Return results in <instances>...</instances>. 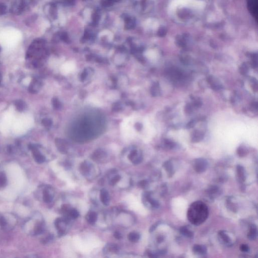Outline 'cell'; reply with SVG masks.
<instances>
[{
    "label": "cell",
    "instance_id": "cell-1",
    "mask_svg": "<svg viewBox=\"0 0 258 258\" xmlns=\"http://www.w3.org/2000/svg\"><path fill=\"white\" fill-rule=\"evenodd\" d=\"M209 209L204 202L198 201L193 202L187 212V218L191 224L198 226L207 220L209 216Z\"/></svg>",
    "mask_w": 258,
    "mask_h": 258
},
{
    "label": "cell",
    "instance_id": "cell-2",
    "mask_svg": "<svg viewBox=\"0 0 258 258\" xmlns=\"http://www.w3.org/2000/svg\"><path fill=\"white\" fill-rule=\"evenodd\" d=\"M121 132L127 137H132L135 133L133 127V118L130 117L125 118L121 123Z\"/></svg>",
    "mask_w": 258,
    "mask_h": 258
},
{
    "label": "cell",
    "instance_id": "cell-3",
    "mask_svg": "<svg viewBox=\"0 0 258 258\" xmlns=\"http://www.w3.org/2000/svg\"><path fill=\"white\" fill-rule=\"evenodd\" d=\"M193 167L197 173L199 174L204 173L208 167V162L206 159L203 158H197L194 161Z\"/></svg>",
    "mask_w": 258,
    "mask_h": 258
},
{
    "label": "cell",
    "instance_id": "cell-4",
    "mask_svg": "<svg viewBox=\"0 0 258 258\" xmlns=\"http://www.w3.org/2000/svg\"><path fill=\"white\" fill-rule=\"evenodd\" d=\"M247 3L249 12L257 22L258 18V0H247Z\"/></svg>",
    "mask_w": 258,
    "mask_h": 258
},
{
    "label": "cell",
    "instance_id": "cell-5",
    "mask_svg": "<svg viewBox=\"0 0 258 258\" xmlns=\"http://www.w3.org/2000/svg\"><path fill=\"white\" fill-rule=\"evenodd\" d=\"M29 148L32 151L34 160L37 163L41 164L45 161V157L42 155V154H41L39 150L35 146H34L33 145H30L29 146Z\"/></svg>",
    "mask_w": 258,
    "mask_h": 258
},
{
    "label": "cell",
    "instance_id": "cell-6",
    "mask_svg": "<svg viewBox=\"0 0 258 258\" xmlns=\"http://www.w3.org/2000/svg\"><path fill=\"white\" fill-rule=\"evenodd\" d=\"M76 69V65L74 63L69 61L63 65L61 67V72L62 74L67 75L74 71Z\"/></svg>",
    "mask_w": 258,
    "mask_h": 258
},
{
    "label": "cell",
    "instance_id": "cell-7",
    "mask_svg": "<svg viewBox=\"0 0 258 258\" xmlns=\"http://www.w3.org/2000/svg\"><path fill=\"white\" fill-rule=\"evenodd\" d=\"M236 178L238 182L242 185L246 180V171L244 167L241 165H238L236 167Z\"/></svg>",
    "mask_w": 258,
    "mask_h": 258
},
{
    "label": "cell",
    "instance_id": "cell-8",
    "mask_svg": "<svg viewBox=\"0 0 258 258\" xmlns=\"http://www.w3.org/2000/svg\"><path fill=\"white\" fill-rule=\"evenodd\" d=\"M144 198L145 201L148 203L150 207L152 208L157 209L159 207V204L158 202L153 199L151 197V194L150 192H146L144 194Z\"/></svg>",
    "mask_w": 258,
    "mask_h": 258
},
{
    "label": "cell",
    "instance_id": "cell-9",
    "mask_svg": "<svg viewBox=\"0 0 258 258\" xmlns=\"http://www.w3.org/2000/svg\"><path fill=\"white\" fill-rule=\"evenodd\" d=\"M218 236L221 242H222L225 246H231L232 244V239L224 230L220 231L218 233Z\"/></svg>",
    "mask_w": 258,
    "mask_h": 258
},
{
    "label": "cell",
    "instance_id": "cell-10",
    "mask_svg": "<svg viewBox=\"0 0 258 258\" xmlns=\"http://www.w3.org/2000/svg\"><path fill=\"white\" fill-rule=\"evenodd\" d=\"M66 224V220L60 218L57 219L55 221L54 225L56 226V229H58V234L60 236H62L65 233Z\"/></svg>",
    "mask_w": 258,
    "mask_h": 258
},
{
    "label": "cell",
    "instance_id": "cell-11",
    "mask_svg": "<svg viewBox=\"0 0 258 258\" xmlns=\"http://www.w3.org/2000/svg\"><path fill=\"white\" fill-rule=\"evenodd\" d=\"M206 192L209 197H210L211 199H214L215 198L218 196L219 194H220V189L216 186H211L209 187Z\"/></svg>",
    "mask_w": 258,
    "mask_h": 258
},
{
    "label": "cell",
    "instance_id": "cell-12",
    "mask_svg": "<svg viewBox=\"0 0 258 258\" xmlns=\"http://www.w3.org/2000/svg\"><path fill=\"white\" fill-rule=\"evenodd\" d=\"M193 251L195 254L200 256L205 255L207 253V249L204 245L201 244H195L193 246Z\"/></svg>",
    "mask_w": 258,
    "mask_h": 258
},
{
    "label": "cell",
    "instance_id": "cell-13",
    "mask_svg": "<svg viewBox=\"0 0 258 258\" xmlns=\"http://www.w3.org/2000/svg\"><path fill=\"white\" fill-rule=\"evenodd\" d=\"M100 198L101 202L103 205L105 206L109 205L110 202V198H109V192L107 190L103 189L100 191Z\"/></svg>",
    "mask_w": 258,
    "mask_h": 258
},
{
    "label": "cell",
    "instance_id": "cell-14",
    "mask_svg": "<svg viewBox=\"0 0 258 258\" xmlns=\"http://www.w3.org/2000/svg\"><path fill=\"white\" fill-rule=\"evenodd\" d=\"M257 234H258V230H257V227L254 224L250 225L249 227V230L247 233V238L250 241H253L256 239L257 238Z\"/></svg>",
    "mask_w": 258,
    "mask_h": 258
},
{
    "label": "cell",
    "instance_id": "cell-15",
    "mask_svg": "<svg viewBox=\"0 0 258 258\" xmlns=\"http://www.w3.org/2000/svg\"><path fill=\"white\" fill-rule=\"evenodd\" d=\"M91 170V165L87 162L82 163L80 167V170L83 176H87L89 174Z\"/></svg>",
    "mask_w": 258,
    "mask_h": 258
},
{
    "label": "cell",
    "instance_id": "cell-16",
    "mask_svg": "<svg viewBox=\"0 0 258 258\" xmlns=\"http://www.w3.org/2000/svg\"><path fill=\"white\" fill-rule=\"evenodd\" d=\"M204 134L202 132L196 130L193 132L192 136L191 141L193 143H197L204 138Z\"/></svg>",
    "mask_w": 258,
    "mask_h": 258
},
{
    "label": "cell",
    "instance_id": "cell-17",
    "mask_svg": "<svg viewBox=\"0 0 258 258\" xmlns=\"http://www.w3.org/2000/svg\"><path fill=\"white\" fill-rule=\"evenodd\" d=\"M180 234L188 238H193L194 237V233L193 232L189 229L188 227L183 226L180 227Z\"/></svg>",
    "mask_w": 258,
    "mask_h": 258
},
{
    "label": "cell",
    "instance_id": "cell-18",
    "mask_svg": "<svg viewBox=\"0 0 258 258\" xmlns=\"http://www.w3.org/2000/svg\"><path fill=\"white\" fill-rule=\"evenodd\" d=\"M97 214L94 211H90L87 214L86 220L90 224H94L97 222Z\"/></svg>",
    "mask_w": 258,
    "mask_h": 258
},
{
    "label": "cell",
    "instance_id": "cell-19",
    "mask_svg": "<svg viewBox=\"0 0 258 258\" xmlns=\"http://www.w3.org/2000/svg\"><path fill=\"white\" fill-rule=\"evenodd\" d=\"M163 167L167 171L169 177H172L173 174H174V169L172 162L170 161L165 162L163 165Z\"/></svg>",
    "mask_w": 258,
    "mask_h": 258
},
{
    "label": "cell",
    "instance_id": "cell-20",
    "mask_svg": "<svg viewBox=\"0 0 258 258\" xmlns=\"http://www.w3.org/2000/svg\"><path fill=\"white\" fill-rule=\"evenodd\" d=\"M53 195L51 194L48 189H45L43 192V200L45 203H50L53 200Z\"/></svg>",
    "mask_w": 258,
    "mask_h": 258
},
{
    "label": "cell",
    "instance_id": "cell-21",
    "mask_svg": "<svg viewBox=\"0 0 258 258\" xmlns=\"http://www.w3.org/2000/svg\"><path fill=\"white\" fill-rule=\"evenodd\" d=\"M140 238V235L137 232H133L129 233L128 235V239L129 241L132 243H136L139 241Z\"/></svg>",
    "mask_w": 258,
    "mask_h": 258
},
{
    "label": "cell",
    "instance_id": "cell-22",
    "mask_svg": "<svg viewBox=\"0 0 258 258\" xmlns=\"http://www.w3.org/2000/svg\"><path fill=\"white\" fill-rule=\"evenodd\" d=\"M237 153L239 157H243L246 156L248 153V150L246 147L243 145L239 146L237 150Z\"/></svg>",
    "mask_w": 258,
    "mask_h": 258
},
{
    "label": "cell",
    "instance_id": "cell-23",
    "mask_svg": "<svg viewBox=\"0 0 258 258\" xmlns=\"http://www.w3.org/2000/svg\"><path fill=\"white\" fill-rule=\"evenodd\" d=\"M7 178L5 173L0 171V188H3L7 185Z\"/></svg>",
    "mask_w": 258,
    "mask_h": 258
},
{
    "label": "cell",
    "instance_id": "cell-24",
    "mask_svg": "<svg viewBox=\"0 0 258 258\" xmlns=\"http://www.w3.org/2000/svg\"><path fill=\"white\" fill-rule=\"evenodd\" d=\"M249 71V67L247 63H244L239 68V72L241 75H246Z\"/></svg>",
    "mask_w": 258,
    "mask_h": 258
},
{
    "label": "cell",
    "instance_id": "cell-25",
    "mask_svg": "<svg viewBox=\"0 0 258 258\" xmlns=\"http://www.w3.org/2000/svg\"><path fill=\"white\" fill-rule=\"evenodd\" d=\"M44 232V224L43 223H39L36 226L34 229V234L39 235Z\"/></svg>",
    "mask_w": 258,
    "mask_h": 258
},
{
    "label": "cell",
    "instance_id": "cell-26",
    "mask_svg": "<svg viewBox=\"0 0 258 258\" xmlns=\"http://www.w3.org/2000/svg\"><path fill=\"white\" fill-rule=\"evenodd\" d=\"M15 104L17 110H19V112H22L25 109V103L21 100H18L16 101Z\"/></svg>",
    "mask_w": 258,
    "mask_h": 258
},
{
    "label": "cell",
    "instance_id": "cell-27",
    "mask_svg": "<svg viewBox=\"0 0 258 258\" xmlns=\"http://www.w3.org/2000/svg\"><path fill=\"white\" fill-rule=\"evenodd\" d=\"M164 145L168 149H173L176 146V143L168 139H165L164 140Z\"/></svg>",
    "mask_w": 258,
    "mask_h": 258
},
{
    "label": "cell",
    "instance_id": "cell-28",
    "mask_svg": "<svg viewBox=\"0 0 258 258\" xmlns=\"http://www.w3.org/2000/svg\"><path fill=\"white\" fill-rule=\"evenodd\" d=\"M69 215L70 217H71L72 219H76L77 218H78L79 216V212L75 209H70V211L69 212Z\"/></svg>",
    "mask_w": 258,
    "mask_h": 258
},
{
    "label": "cell",
    "instance_id": "cell-29",
    "mask_svg": "<svg viewBox=\"0 0 258 258\" xmlns=\"http://www.w3.org/2000/svg\"><path fill=\"white\" fill-rule=\"evenodd\" d=\"M121 179V176H119V175H117V176H115L114 177H112V179H111V180H110V182H109V183H110V185H115V184H116L118 182L120 181Z\"/></svg>",
    "mask_w": 258,
    "mask_h": 258
},
{
    "label": "cell",
    "instance_id": "cell-30",
    "mask_svg": "<svg viewBox=\"0 0 258 258\" xmlns=\"http://www.w3.org/2000/svg\"><path fill=\"white\" fill-rule=\"evenodd\" d=\"M185 112L187 114H191L193 112V108L190 104H187L185 107Z\"/></svg>",
    "mask_w": 258,
    "mask_h": 258
},
{
    "label": "cell",
    "instance_id": "cell-31",
    "mask_svg": "<svg viewBox=\"0 0 258 258\" xmlns=\"http://www.w3.org/2000/svg\"><path fill=\"white\" fill-rule=\"evenodd\" d=\"M109 250L110 252L116 253L118 250V247L115 244H111L109 246Z\"/></svg>",
    "mask_w": 258,
    "mask_h": 258
},
{
    "label": "cell",
    "instance_id": "cell-32",
    "mask_svg": "<svg viewBox=\"0 0 258 258\" xmlns=\"http://www.w3.org/2000/svg\"><path fill=\"white\" fill-rule=\"evenodd\" d=\"M239 249H240V250L243 252H249V250H250L249 246L246 244H241L240 246Z\"/></svg>",
    "mask_w": 258,
    "mask_h": 258
},
{
    "label": "cell",
    "instance_id": "cell-33",
    "mask_svg": "<svg viewBox=\"0 0 258 258\" xmlns=\"http://www.w3.org/2000/svg\"><path fill=\"white\" fill-rule=\"evenodd\" d=\"M196 121H195V120H192V121H189V122L187 124L186 127V129H191V128H193V127H194L195 125H196Z\"/></svg>",
    "mask_w": 258,
    "mask_h": 258
},
{
    "label": "cell",
    "instance_id": "cell-34",
    "mask_svg": "<svg viewBox=\"0 0 258 258\" xmlns=\"http://www.w3.org/2000/svg\"><path fill=\"white\" fill-rule=\"evenodd\" d=\"M7 225V220L3 216H0V226L2 227H5Z\"/></svg>",
    "mask_w": 258,
    "mask_h": 258
},
{
    "label": "cell",
    "instance_id": "cell-35",
    "mask_svg": "<svg viewBox=\"0 0 258 258\" xmlns=\"http://www.w3.org/2000/svg\"><path fill=\"white\" fill-rule=\"evenodd\" d=\"M160 222L158 221V222H157L155 224H153L152 226H151V227H150V229H149L150 232H154V230H155V229L157 228V227H158V226L160 224Z\"/></svg>",
    "mask_w": 258,
    "mask_h": 258
},
{
    "label": "cell",
    "instance_id": "cell-36",
    "mask_svg": "<svg viewBox=\"0 0 258 258\" xmlns=\"http://www.w3.org/2000/svg\"><path fill=\"white\" fill-rule=\"evenodd\" d=\"M194 104L196 107H200L201 106H202V101L199 99H197L196 100H195L194 101Z\"/></svg>",
    "mask_w": 258,
    "mask_h": 258
},
{
    "label": "cell",
    "instance_id": "cell-37",
    "mask_svg": "<svg viewBox=\"0 0 258 258\" xmlns=\"http://www.w3.org/2000/svg\"><path fill=\"white\" fill-rule=\"evenodd\" d=\"M114 236L116 239H120L122 238V235L121 234L118 232H116L114 233Z\"/></svg>",
    "mask_w": 258,
    "mask_h": 258
},
{
    "label": "cell",
    "instance_id": "cell-38",
    "mask_svg": "<svg viewBox=\"0 0 258 258\" xmlns=\"http://www.w3.org/2000/svg\"><path fill=\"white\" fill-rule=\"evenodd\" d=\"M147 183H148L146 180H142L139 183V185L142 188H144V187H146V186L147 185Z\"/></svg>",
    "mask_w": 258,
    "mask_h": 258
},
{
    "label": "cell",
    "instance_id": "cell-39",
    "mask_svg": "<svg viewBox=\"0 0 258 258\" xmlns=\"http://www.w3.org/2000/svg\"><path fill=\"white\" fill-rule=\"evenodd\" d=\"M1 81H2V76L0 74V85H1Z\"/></svg>",
    "mask_w": 258,
    "mask_h": 258
}]
</instances>
